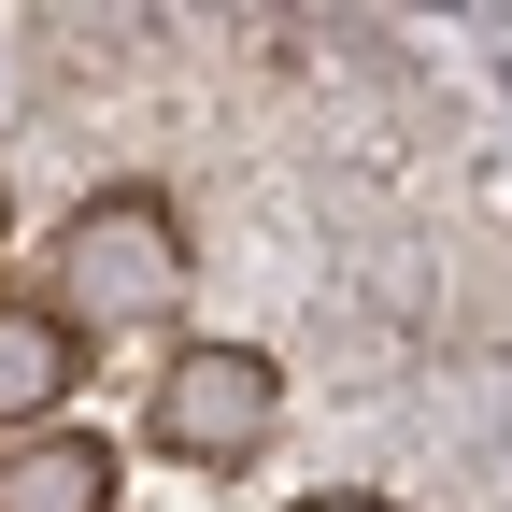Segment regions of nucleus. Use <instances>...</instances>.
I'll return each instance as SVG.
<instances>
[{"label": "nucleus", "mask_w": 512, "mask_h": 512, "mask_svg": "<svg viewBox=\"0 0 512 512\" xmlns=\"http://www.w3.org/2000/svg\"><path fill=\"white\" fill-rule=\"evenodd\" d=\"M185 299V214L157 185H100L57 228V328H143Z\"/></svg>", "instance_id": "f257e3e1"}, {"label": "nucleus", "mask_w": 512, "mask_h": 512, "mask_svg": "<svg viewBox=\"0 0 512 512\" xmlns=\"http://www.w3.org/2000/svg\"><path fill=\"white\" fill-rule=\"evenodd\" d=\"M157 456H185V470H242L256 441L285 427V370L256 356V342H185L171 370H157Z\"/></svg>", "instance_id": "f03ea898"}, {"label": "nucleus", "mask_w": 512, "mask_h": 512, "mask_svg": "<svg viewBox=\"0 0 512 512\" xmlns=\"http://www.w3.org/2000/svg\"><path fill=\"white\" fill-rule=\"evenodd\" d=\"M0 512H114V456L86 427H29L0 456Z\"/></svg>", "instance_id": "7ed1b4c3"}, {"label": "nucleus", "mask_w": 512, "mask_h": 512, "mask_svg": "<svg viewBox=\"0 0 512 512\" xmlns=\"http://www.w3.org/2000/svg\"><path fill=\"white\" fill-rule=\"evenodd\" d=\"M72 328H57V299H0V427H43L72 399Z\"/></svg>", "instance_id": "20e7f679"}, {"label": "nucleus", "mask_w": 512, "mask_h": 512, "mask_svg": "<svg viewBox=\"0 0 512 512\" xmlns=\"http://www.w3.org/2000/svg\"><path fill=\"white\" fill-rule=\"evenodd\" d=\"M299 512H399V498H370V484H328V498H299Z\"/></svg>", "instance_id": "39448f33"}, {"label": "nucleus", "mask_w": 512, "mask_h": 512, "mask_svg": "<svg viewBox=\"0 0 512 512\" xmlns=\"http://www.w3.org/2000/svg\"><path fill=\"white\" fill-rule=\"evenodd\" d=\"M0 228H15V200H0Z\"/></svg>", "instance_id": "423d86ee"}]
</instances>
